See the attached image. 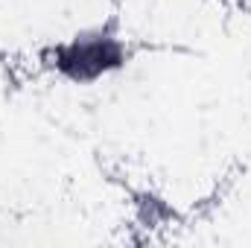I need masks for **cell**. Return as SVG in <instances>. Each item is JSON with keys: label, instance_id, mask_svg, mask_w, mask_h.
Returning a JSON list of instances; mask_svg holds the SVG:
<instances>
[{"label": "cell", "instance_id": "6da1fadb", "mask_svg": "<svg viewBox=\"0 0 251 248\" xmlns=\"http://www.w3.org/2000/svg\"><path fill=\"white\" fill-rule=\"evenodd\" d=\"M120 47L108 38L102 41H73L70 47H64L59 53V67L70 79H79V82H88V79H97L100 73H105L108 67L120 64Z\"/></svg>", "mask_w": 251, "mask_h": 248}]
</instances>
